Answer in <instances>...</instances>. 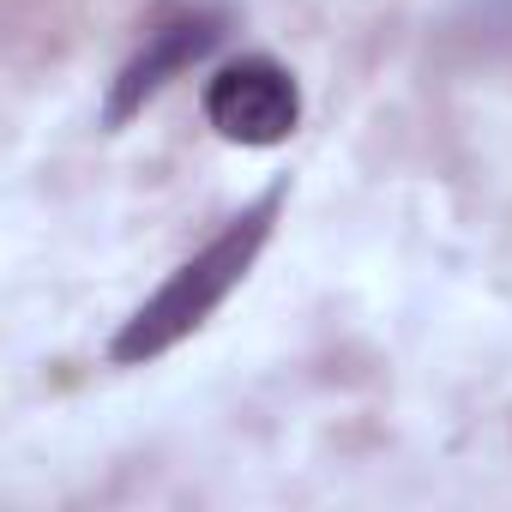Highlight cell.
Here are the masks:
<instances>
[{"label":"cell","mask_w":512,"mask_h":512,"mask_svg":"<svg viewBox=\"0 0 512 512\" xmlns=\"http://www.w3.org/2000/svg\"><path fill=\"white\" fill-rule=\"evenodd\" d=\"M205 121L229 145H284L302 121V91L278 61L247 55L205 85Z\"/></svg>","instance_id":"7a4b0ae2"},{"label":"cell","mask_w":512,"mask_h":512,"mask_svg":"<svg viewBox=\"0 0 512 512\" xmlns=\"http://www.w3.org/2000/svg\"><path fill=\"white\" fill-rule=\"evenodd\" d=\"M211 43H217V13H193V19L163 25V31L145 43V55H133V67L121 73V85H115V97H109V127H121L145 97H157V91H163L181 67H193Z\"/></svg>","instance_id":"3957f363"},{"label":"cell","mask_w":512,"mask_h":512,"mask_svg":"<svg viewBox=\"0 0 512 512\" xmlns=\"http://www.w3.org/2000/svg\"><path fill=\"white\" fill-rule=\"evenodd\" d=\"M272 217H278V193H266L253 211H241L229 229H217L193 260H181L169 272V284L115 332V362H151V356L175 350L181 338H193L223 308V296L247 278V266L260 260V247L272 235Z\"/></svg>","instance_id":"6da1fadb"}]
</instances>
